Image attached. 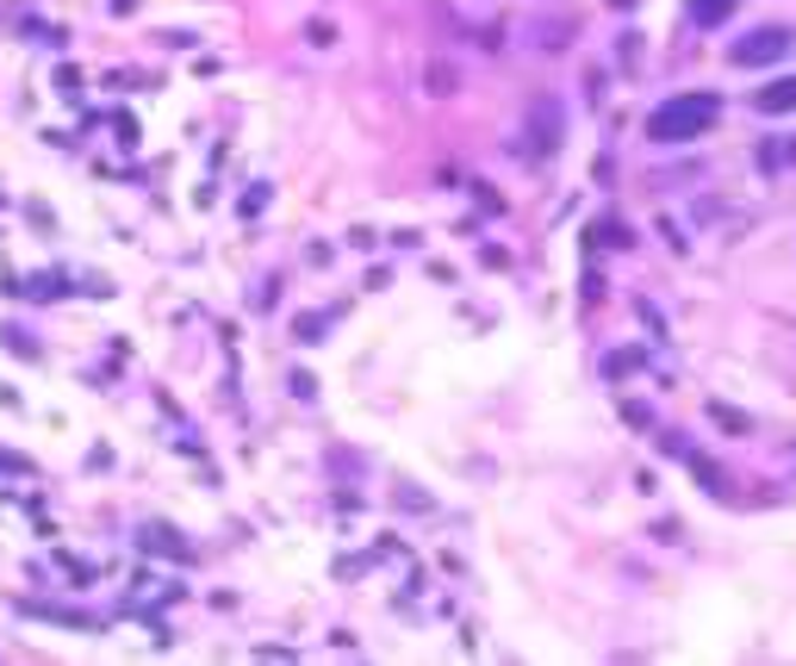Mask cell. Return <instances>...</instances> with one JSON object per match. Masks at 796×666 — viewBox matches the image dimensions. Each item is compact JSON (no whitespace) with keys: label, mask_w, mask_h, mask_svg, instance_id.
<instances>
[{"label":"cell","mask_w":796,"mask_h":666,"mask_svg":"<svg viewBox=\"0 0 796 666\" xmlns=\"http://www.w3.org/2000/svg\"><path fill=\"white\" fill-rule=\"evenodd\" d=\"M716 119H722V94H678V100L647 112V138L654 143H697L716 131Z\"/></svg>","instance_id":"1"},{"label":"cell","mask_w":796,"mask_h":666,"mask_svg":"<svg viewBox=\"0 0 796 666\" xmlns=\"http://www.w3.org/2000/svg\"><path fill=\"white\" fill-rule=\"evenodd\" d=\"M790 44H796V32H790V26H753L747 38H734V44H728V63H734V69H765V63H784V57H790Z\"/></svg>","instance_id":"2"},{"label":"cell","mask_w":796,"mask_h":666,"mask_svg":"<svg viewBox=\"0 0 796 666\" xmlns=\"http://www.w3.org/2000/svg\"><path fill=\"white\" fill-rule=\"evenodd\" d=\"M561 131H566V119H561V100H535V112H530L535 157H547V150H561Z\"/></svg>","instance_id":"3"},{"label":"cell","mask_w":796,"mask_h":666,"mask_svg":"<svg viewBox=\"0 0 796 666\" xmlns=\"http://www.w3.org/2000/svg\"><path fill=\"white\" fill-rule=\"evenodd\" d=\"M734 7H740V0H685V19L697 32H716V26H728Z\"/></svg>","instance_id":"4"},{"label":"cell","mask_w":796,"mask_h":666,"mask_svg":"<svg viewBox=\"0 0 796 666\" xmlns=\"http://www.w3.org/2000/svg\"><path fill=\"white\" fill-rule=\"evenodd\" d=\"M753 107H759V112H796V75H778L772 88H759Z\"/></svg>","instance_id":"5"},{"label":"cell","mask_w":796,"mask_h":666,"mask_svg":"<svg viewBox=\"0 0 796 666\" xmlns=\"http://www.w3.org/2000/svg\"><path fill=\"white\" fill-rule=\"evenodd\" d=\"M691 474L703 480V492H716V498H722V492H728V474H722V467H716V461H709V455H691Z\"/></svg>","instance_id":"6"},{"label":"cell","mask_w":796,"mask_h":666,"mask_svg":"<svg viewBox=\"0 0 796 666\" xmlns=\"http://www.w3.org/2000/svg\"><path fill=\"white\" fill-rule=\"evenodd\" d=\"M709 417H716L722 430H747V412H734V405H722V398L709 405Z\"/></svg>","instance_id":"7"},{"label":"cell","mask_w":796,"mask_h":666,"mask_svg":"<svg viewBox=\"0 0 796 666\" xmlns=\"http://www.w3.org/2000/svg\"><path fill=\"white\" fill-rule=\"evenodd\" d=\"M604 367H609V374H635V367H641V355H635V350H616Z\"/></svg>","instance_id":"8"},{"label":"cell","mask_w":796,"mask_h":666,"mask_svg":"<svg viewBox=\"0 0 796 666\" xmlns=\"http://www.w3.org/2000/svg\"><path fill=\"white\" fill-rule=\"evenodd\" d=\"M784 157H790V162H796V138H790V150H784Z\"/></svg>","instance_id":"9"}]
</instances>
